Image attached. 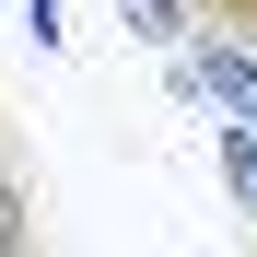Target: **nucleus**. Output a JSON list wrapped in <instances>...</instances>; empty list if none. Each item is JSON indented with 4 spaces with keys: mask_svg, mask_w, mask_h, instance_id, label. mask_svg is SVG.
<instances>
[{
    "mask_svg": "<svg viewBox=\"0 0 257 257\" xmlns=\"http://www.w3.org/2000/svg\"><path fill=\"white\" fill-rule=\"evenodd\" d=\"M35 35H47V47H59V0H35Z\"/></svg>",
    "mask_w": 257,
    "mask_h": 257,
    "instance_id": "5",
    "label": "nucleus"
},
{
    "mask_svg": "<svg viewBox=\"0 0 257 257\" xmlns=\"http://www.w3.org/2000/svg\"><path fill=\"white\" fill-rule=\"evenodd\" d=\"M128 35H141V47H187L199 35V0H128Z\"/></svg>",
    "mask_w": 257,
    "mask_h": 257,
    "instance_id": "2",
    "label": "nucleus"
},
{
    "mask_svg": "<svg viewBox=\"0 0 257 257\" xmlns=\"http://www.w3.org/2000/svg\"><path fill=\"white\" fill-rule=\"evenodd\" d=\"M199 24H222V35H257V0H199Z\"/></svg>",
    "mask_w": 257,
    "mask_h": 257,
    "instance_id": "4",
    "label": "nucleus"
},
{
    "mask_svg": "<svg viewBox=\"0 0 257 257\" xmlns=\"http://www.w3.org/2000/svg\"><path fill=\"white\" fill-rule=\"evenodd\" d=\"M187 82H222V94H245L257 105V59H234V47H199V59H176Z\"/></svg>",
    "mask_w": 257,
    "mask_h": 257,
    "instance_id": "3",
    "label": "nucleus"
},
{
    "mask_svg": "<svg viewBox=\"0 0 257 257\" xmlns=\"http://www.w3.org/2000/svg\"><path fill=\"white\" fill-rule=\"evenodd\" d=\"M35 245H47V210H35V187L0 164V257H35Z\"/></svg>",
    "mask_w": 257,
    "mask_h": 257,
    "instance_id": "1",
    "label": "nucleus"
}]
</instances>
